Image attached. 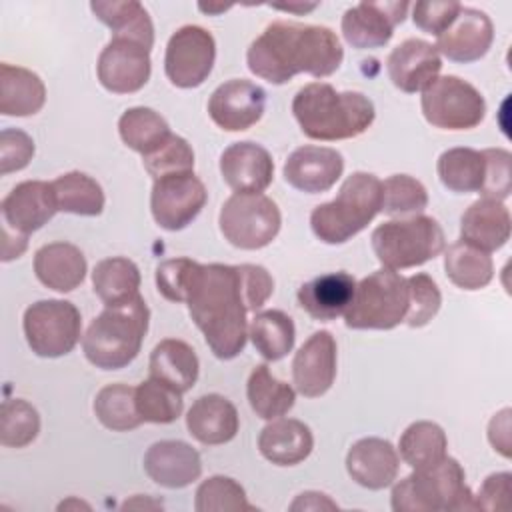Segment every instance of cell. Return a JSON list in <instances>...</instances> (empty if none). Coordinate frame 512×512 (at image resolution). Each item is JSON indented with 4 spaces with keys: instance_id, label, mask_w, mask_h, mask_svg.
I'll return each instance as SVG.
<instances>
[{
    "instance_id": "obj_1",
    "label": "cell",
    "mask_w": 512,
    "mask_h": 512,
    "mask_svg": "<svg viewBox=\"0 0 512 512\" xmlns=\"http://www.w3.org/2000/svg\"><path fill=\"white\" fill-rule=\"evenodd\" d=\"M344 60V48L328 26L276 20L248 46L246 62L252 74L286 84L304 72L314 78L334 74Z\"/></svg>"
},
{
    "instance_id": "obj_2",
    "label": "cell",
    "mask_w": 512,
    "mask_h": 512,
    "mask_svg": "<svg viewBox=\"0 0 512 512\" xmlns=\"http://www.w3.org/2000/svg\"><path fill=\"white\" fill-rule=\"evenodd\" d=\"M186 306L218 360H232L244 350L248 306L238 266L198 262L188 284Z\"/></svg>"
},
{
    "instance_id": "obj_3",
    "label": "cell",
    "mask_w": 512,
    "mask_h": 512,
    "mask_svg": "<svg viewBox=\"0 0 512 512\" xmlns=\"http://www.w3.org/2000/svg\"><path fill=\"white\" fill-rule=\"evenodd\" d=\"M292 114L304 136L320 142L348 140L364 134L376 110L362 92H338L332 84L310 82L292 100Z\"/></svg>"
},
{
    "instance_id": "obj_4",
    "label": "cell",
    "mask_w": 512,
    "mask_h": 512,
    "mask_svg": "<svg viewBox=\"0 0 512 512\" xmlns=\"http://www.w3.org/2000/svg\"><path fill=\"white\" fill-rule=\"evenodd\" d=\"M148 322L150 310L140 294L132 300L104 306L82 336L86 360L100 370L126 368L142 348Z\"/></svg>"
},
{
    "instance_id": "obj_5",
    "label": "cell",
    "mask_w": 512,
    "mask_h": 512,
    "mask_svg": "<svg viewBox=\"0 0 512 512\" xmlns=\"http://www.w3.org/2000/svg\"><path fill=\"white\" fill-rule=\"evenodd\" d=\"M382 210V180L370 172H352L332 202L318 204L310 228L324 244H344L362 232Z\"/></svg>"
},
{
    "instance_id": "obj_6",
    "label": "cell",
    "mask_w": 512,
    "mask_h": 512,
    "mask_svg": "<svg viewBox=\"0 0 512 512\" xmlns=\"http://www.w3.org/2000/svg\"><path fill=\"white\" fill-rule=\"evenodd\" d=\"M394 512H460L476 510L464 468L448 454L434 466L412 470L392 486Z\"/></svg>"
},
{
    "instance_id": "obj_7",
    "label": "cell",
    "mask_w": 512,
    "mask_h": 512,
    "mask_svg": "<svg viewBox=\"0 0 512 512\" xmlns=\"http://www.w3.org/2000/svg\"><path fill=\"white\" fill-rule=\"evenodd\" d=\"M370 242L382 268L390 270L422 266L440 256L446 246L444 230L438 220L424 214L388 220L376 226Z\"/></svg>"
},
{
    "instance_id": "obj_8",
    "label": "cell",
    "mask_w": 512,
    "mask_h": 512,
    "mask_svg": "<svg viewBox=\"0 0 512 512\" xmlns=\"http://www.w3.org/2000/svg\"><path fill=\"white\" fill-rule=\"evenodd\" d=\"M408 312V282L390 268H380L356 284L354 298L344 314L352 330H392Z\"/></svg>"
},
{
    "instance_id": "obj_9",
    "label": "cell",
    "mask_w": 512,
    "mask_h": 512,
    "mask_svg": "<svg viewBox=\"0 0 512 512\" xmlns=\"http://www.w3.org/2000/svg\"><path fill=\"white\" fill-rule=\"evenodd\" d=\"M218 226L232 246L260 250L278 236L282 214L278 204L264 194L234 192L220 208Z\"/></svg>"
},
{
    "instance_id": "obj_10",
    "label": "cell",
    "mask_w": 512,
    "mask_h": 512,
    "mask_svg": "<svg viewBox=\"0 0 512 512\" xmlns=\"http://www.w3.org/2000/svg\"><path fill=\"white\" fill-rule=\"evenodd\" d=\"M22 326L26 342L36 356L60 358L78 344L82 316L72 302L48 298L26 308Z\"/></svg>"
},
{
    "instance_id": "obj_11",
    "label": "cell",
    "mask_w": 512,
    "mask_h": 512,
    "mask_svg": "<svg viewBox=\"0 0 512 512\" xmlns=\"http://www.w3.org/2000/svg\"><path fill=\"white\" fill-rule=\"evenodd\" d=\"M420 108L428 124L440 130H472L486 114L484 96L458 76H440L422 90Z\"/></svg>"
},
{
    "instance_id": "obj_12",
    "label": "cell",
    "mask_w": 512,
    "mask_h": 512,
    "mask_svg": "<svg viewBox=\"0 0 512 512\" xmlns=\"http://www.w3.org/2000/svg\"><path fill=\"white\" fill-rule=\"evenodd\" d=\"M214 60V36L202 26L186 24L166 44L164 72L176 88H198L210 76Z\"/></svg>"
},
{
    "instance_id": "obj_13",
    "label": "cell",
    "mask_w": 512,
    "mask_h": 512,
    "mask_svg": "<svg viewBox=\"0 0 512 512\" xmlns=\"http://www.w3.org/2000/svg\"><path fill=\"white\" fill-rule=\"evenodd\" d=\"M208 192L194 172L168 174L154 180L150 210L154 222L170 232L186 228L204 208Z\"/></svg>"
},
{
    "instance_id": "obj_14",
    "label": "cell",
    "mask_w": 512,
    "mask_h": 512,
    "mask_svg": "<svg viewBox=\"0 0 512 512\" xmlns=\"http://www.w3.org/2000/svg\"><path fill=\"white\" fill-rule=\"evenodd\" d=\"M150 72V50L128 38H110L96 62L98 80L112 94L138 92L150 80Z\"/></svg>"
},
{
    "instance_id": "obj_15",
    "label": "cell",
    "mask_w": 512,
    "mask_h": 512,
    "mask_svg": "<svg viewBox=\"0 0 512 512\" xmlns=\"http://www.w3.org/2000/svg\"><path fill=\"white\" fill-rule=\"evenodd\" d=\"M408 8V2H360L344 12L342 36L356 50L382 48L404 22Z\"/></svg>"
},
{
    "instance_id": "obj_16",
    "label": "cell",
    "mask_w": 512,
    "mask_h": 512,
    "mask_svg": "<svg viewBox=\"0 0 512 512\" xmlns=\"http://www.w3.org/2000/svg\"><path fill=\"white\" fill-rule=\"evenodd\" d=\"M266 108V92L244 78L220 84L210 100L208 114L212 122L226 132H242L254 126Z\"/></svg>"
},
{
    "instance_id": "obj_17",
    "label": "cell",
    "mask_w": 512,
    "mask_h": 512,
    "mask_svg": "<svg viewBox=\"0 0 512 512\" xmlns=\"http://www.w3.org/2000/svg\"><path fill=\"white\" fill-rule=\"evenodd\" d=\"M336 370V340L328 330H318L294 354L292 382L302 396L318 398L332 388L336 380Z\"/></svg>"
},
{
    "instance_id": "obj_18",
    "label": "cell",
    "mask_w": 512,
    "mask_h": 512,
    "mask_svg": "<svg viewBox=\"0 0 512 512\" xmlns=\"http://www.w3.org/2000/svg\"><path fill=\"white\" fill-rule=\"evenodd\" d=\"M494 26L486 12L462 6L454 22L436 36V50L444 58L460 64L476 62L490 50Z\"/></svg>"
},
{
    "instance_id": "obj_19",
    "label": "cell",
    "mask_w": 512,
    "mask_h": 512,
    "mask_svg": "<svg viewBox=\"0 0 512 512\" xmlns=\"http://www.w3.org/2000/svg\"><path fill=\"white\" fill-rule=\"evenodd\" d=\"M344 172V158L328 146L304 144L296 148L284 162V180L306 194L330 190Z\"/></svg>"
},
{
    "instance_id": "obj_20",
    "label": "cell",
    "mask_w": 512,
    "mask_h": 512,
    "mask_svg": "<svg viewBox=\"0 0 512 512\" xmlns=\"http://www.w3.org/2000/svg\"><path fill=\"white\" fill-rule=\"evenodd\" d=\"M386 70L398 90L416 94L426 90L438 78L442 58L434 44L422 38H406L388 54Z\"/></svg>"
},
{
    "instance_id": "obj_21",
    "label": "cell",
    "mask_w": 512,
    "mask_h": 512,
    "mask_svg": "<svg viewBox=\"0 0 512 512\" xmlns=\"http://www.w3.org/2000/svg\"><path fill=\"white\" fill-rule=\"evenodd\" d=\"M58 212L52 182L24 180L16 184L2 200L4 224L16 232L32 234L40 230Z\"/></svg>"
},
{
    "instance_id": "obj_22",
    "label": "cell",
    "mask_w": 512,
    "mask_h": 512,
    "mask_svg": "<svg viewBox=\"0 0 512 512\" xmlns=\"http://www.w3.org/2000/svg\"><path fill=\"white\" fill-rule=\"evenodd\" d=\"M220 174L234 192L262 194L272 184L274 160L256 142H234L220 154Z\"/></svg>"
},
{
    "instance_id": "obj_23",
    "label": "cell",
    "mask_w": 512,
    "mask_h": 512,
    "mask_svg": "<svg viewBox=\"0 0 512 512\" xmlns=\"http://www.w3.org/2000/svg\"><path fill=\"white\" fill-rule=\"evenodd\" d=\"M144 472L164 488H186L202 474V460L196 448L182 440L154 442L144 454Z\"/></svg>"
},
{
    "instance_id": "obj_24",
    "label": "cell",
    "mask_w": 512,
    "mask_h": 512,
    "mask_svg": "<svg viewBox=\"0 0 512 512\" xmlns=\"http://www.w3.org/2000/svg\"><path fill=\"white\" fill-rule=\"evenodd\" d=\"M398 468L400 456L384 438H360L346 454V470L350 478L368 490H382L394 484Z\"/></svg>"
},
{
    "instance_id": "obj_25",
    "label": "cell",
    "mask_w": 512,
    "mask_h": 512,
    "mask_svg": "<svg viewBox=\"0 0 512 512\" xmlns=\"http://www.w3.org/2000/svg\"><path fill=\"white\" fill-rule=\"evenodd\" d=\"M356 290L352 274L338 270L320 274L298 288L300 308L314 320L330 322L344 316Z\"/></svg>"
},
{
    "instance_id": "obj_26",
    "label": "cell",
    "mask_w": 512,
    "mask_h": 512,
    "mask_svg": "<svg viewBox=\"0 0 512 512\" xmlns=\"http://www.w3.org/2000/svg\"><path fill=\"white\" fill-rule=\"evenodd\" d=\"M240 426L236 406L222 394H204L186 414L188 434L206 446L230 442Z\"/></svg>"
},
{
    "instance_id": "obj_27",
    "label": "cell",
    "mask_w": 512,
    "mask_h": 512,
    "mask_svg": "<svg viewBox=\"0 0 512 512\" xmlns=\"http://www.w3.org/2000/svg\"><path fill=\"white\" fill-rule=\"evenodd\" d=\"M512 222L504 202L480 198L472 202L460 218V240L484 250L494 252L510 238Z\"/></svg>"
},
{
    "instance_id": "obj_28",
    "label": "cell",
    "mask_w": 512,
    "mask_h": 512,
    "mask_svg": "<svg viewBox=\"0 0 512 512\" xmlns=\"http://www.w3.org/2000/svg\"><path fill=\"white\" fill-rule=\"evenodd\" d=\"M258 448L260 454L276 466H296L310 456L314 436L312 430L296 418H276L260 430Z\"/></svg>"
},
{
    "instance_id": "obj_29",
    "label": "cell",
    "mask_w": 512,
    "mask_h": 512,
    "mask_svg": "<svg viewBox=\"0 0 512 512\" xmlns=\"http://www.w3.org/2000/svg\"><path fill=\"white\" fill-rule=\"evenodd\" d=\"M86 258L70 242H50L34 254V274L50 290L72 292L84 282Z\"/></svg>"
},
{
    "instance_id": "obj_30",
    "label": "cell",
    "mask_w": 512,
    "mask_h": 512,
    "mask_svg": "<svg viewBox=\"0 0 512 512\" xmlns=\"http://www.w3.org/2000/svg\"><path fill=\"white\" fill-rule=\"evenodd\" d=\"M148 370L150 378L160 380L184 394L196 384L200 362L190 344L178 338H164L154 346Z\"/></svg>"
},
{
    "instance_id": "obj_31",
    "label": "cell",
    "mask_w": 512,
    "mask_h": 512,
    "mask_svg": "<svg viewBox=\"0 0 512 512\" xmlns=\"http://www.w3.org/2000/svg\"><path fill=\"white\" fill-rule=\"evenodd\" d=\"M46 102V86L28 68L0 64V112L4 116H34Z\"/></svg>"
},
{
    "instance_id": "obj_32",
    "label": "cell",
    "mask_w": 512,
    "mask_h": 512,
    "mask_svg": "<svg viewBox=\"0 0 512 512\" xmlns=\"http://www.w3.org/2000/svg\"><path fill=\"white\" fill-rule=\"evenodd\" d=\"M92 14L112 30V38L134 40L148 50L154 46V24L146 8L136 0H96Z\"/></svg>"
},
{
    "instance_id": "obj_33",
    "label": "cell",
    "mask_w": 512,
    "mask_h": 512,
    "mask_svg": "<svg viewBox=\"0 0 512 512\" xmlns=\"http://www.w3.org/2000/svg\"><path fill=\"white\" fill-rule=\"evenodd\" d=\"M444 272L462 290H482L494 278V262L490 252L456 240L444 252Z\"/></svg>"
},
{
    "instance_id": "obj_34",
    "label": "cell",
    "mask_w": 512,
    "mask_h": 512,
    "mask_svg": "<svg viewBox=\"0 0 512 512\" xmlns=\"http://www.w3.org/2000/svg\"><path fill=\"white\" fill-rule=\"evenodd\" d=\"M246 396L250 408L262 420H276L288 414V410H292L296 402L294 388L278 380L266 364H258L252 368L246 384Z\"/></svg>"
},
{
    "instance_id": "obj_35",
    "label": "cell",
    "mask_w": 512,
    "mask_h": 512,
    "mask_svg": "<svg viewBox=\"0 0 512 512\" xmlns=\"http://www.w3.org/2000/svg\"><path fill=\"white\" fill-rule=\"evenodd\" d=\"M248 338L264 360L276 362L294 348L296 328L286 312L264 310L254 314V318L250 320Z\"/></svg>"
},
{
    "instance_id": "obj_36",
    "label": "cell",
    "mask_w": 512,
    "mask_h": 512,
    "mask_svg": "<svg viewBox=\"0 0 512 512\" xmlns=\"http://www.w3.org/2000/svg\"><path fill=\"white\" fill-rule=\"evenodd\" d=\"M118 134L122 142L142 154V158L156 152L172 136L168 122L146 106L128 108L118 120Z\"/></svg>"
},
{
    "instance_id": "obj_37",
    "label": "cell",
    "mask_w": 512,
    "mask_h": 512,
    "mask_svg": "<svg viewBox=\"0 0 512 512\" xmlns=\"http://www.w3.org/2000/svg\"><path fill=\"white\" fill-rule=\"evenodd\" d=\"M448 438L442 426L430 420L412 422L400 436L398 456L412 468L424 470L438 464L446 456Z\"/></svg>"
},
{
    "instance_id": "obj_38",
    "label": "cell",
    "mask_w": 512,
    "mask_h": 512,
    "mask_svg": "<svg viewBox=\"0 0 512 512\" xmlns=\"http://www.w3.org/2000/svg\"><path fill=\"white\" fill-rule=\"evenodd\" d=\"M140 280L138 266L124 256L104 258L92 270V286L104 306L136 298Z\"/></svg>"
},
{
    "instance_id": "obj_39",
    "label": "cell",
    "mask_w": 512,
    "mask_h": 512,
    "mask_svg": "<svg viewBox=\"0 0 512 512\" xmlns=\"http://www.w3.org/2000/svg\"><path fill=\"white\" fill-rule=\"evenodd\" d=\"M438 178L440 182L456 194H470L480 192L484 184L486 162L484 154L474 148H448L440 154L438 164Z\"/></svg>"
},
{
    "instance_id": "obj_40",
    "label": "cell",
    "mask_w": 512,
    "mask_h": 512,
    "mask_svg": "<svg viewBox=\"0 0 512 512\" xmlns=\"http://www.w3.org/2000/svg\"><path fill=\"white\" fill-rule=\"evenodd\" d=\"M58 210L78 216H98L104 210V190L88 174L72 170L52 180Z\"/></svg>"
},
{
    "instance_id": "obj_41",
    "label": "cell",
    "mask_w": 512,
    "mask_h": 512,
    "mask_svg": "<svg viewBox=\"0 0 512 512\" xmlns=\"http://www.w3.org/2000/svg\"><path fill=\"white\" fill-rule=\"evenodd\" d=\"M94 414L100 424L112 432H128L142 424L136 410V386L108 384L94 398Z\"/></svg>"
},
{
    "instance_id": "obj_42",
    "label": "cell",
    "mask_w": 512,
    "mask_h": 512,
    "mask_svg": "<svg viewBox=\"0 0 512 512\" xmlns=\"http://www.w3.org/2000/svg\"><path fill=\"white\" fill-rule=\"evenodd\" d=\"M136 410L142 422L172 424L184 410L182 394L168 384L148 378L136 386Z\"/></svg>"
},
{
    "instance_id": "obj_43",
    "label": "cell",
    "mask_w": 512,
    "mask_h": 512,
    "mask_svg": "<svg viewBox=\"0 0 512 512\" xmlns=\"http://www.w3.org/2000/svg\"><path fill=\"white\" fill-rule=\"evenodd\" d=\"M40 432V414L24 398H8L0 408V444L6 448H24Z\"/></svg>"
},
{
    "instance_id": "obj_44",
    "label": "cell",
    "mask_w": 512,
    "mask_h": 512,
    "mask_svg": "<svg viewBox=\"0 0 512 512\" xmlns=\"http://www.w3.org/2000/svg\"><path fill=\"white\" fill-rule=\"evenodd\" d=\"M196 512H242L256 510L248 500L244 488L230 476H210L196 488Z\"/></svg>"
},
{
    "instance_id": "obj_45",
    "label": "cell",
    "mask_w": 512,
    "mask_h": 512,
    "mask_svg": "<svg viewBox=\"0 0 512 512\" xmlns=\"http://www.w3.org/2000/svg\"><path fill=\"white\" fill-rule=\"evenodd\" d=\"M428 206V192L408 174H392L382 182V210L388 216L420 214Z\"/></svg>"
},
{
    "instance_id": "obj_46",
    "label": "cell",
    "mask_w": 512,
    "mask_h": 512,
    "mask_svg": "<svg viewBox=\"0 0 512 512\" xmlns=\"http://www.w3.org/2000/svg\"><path fill=\"white\" fill-rule=\"evenodd\" d=\"M408 282V312L404 322L410 328L426 326L440 310L442 294L438 284L424 272L412 274L406 278Z\"/></svg>"
},
{
    "instance_id": "obj_47",
    "label": "cell",
    "mask_w": 512,
    "mask_h": 512,
    "mask_svg": "<svg viewBox=\"0 0 512 512\" xmlns=\"http://www.w3.org/2000/svg\"><path fill=\"white\" fill-rule=\"evenodd\" d=\"M142 164L154 180L168 174L194 172V150L182 136L172 134L156 152L144 156Z\"/></svg>"
},
{
    "instance_id": "obj_48",
    "label": "cell",
    "mask_w": 512,
    "mask_h": 512,
    "mask_svg": "<svg viewBox=\"0 0 512 512\" xmlns=\"http://www.w3.org/2000/svg\"><path fill=\"white\" fill-rule=\"evenodd\" d=\"M486 172H484V184L478 194L482 198L492 200H506L512 190V154L504 148H486L482 150Z\"/></svg>"
},
{
    "instance_id": "obj_49",
    "label": "cell",
    "mask_w": 512,
    "mask_h": 512,
    "mask_svg": "<svg viewBox=\"0 0 512 512\" xmlns=\"http://www.w3.org/2000/svg\"><path fill=\"white\" fill-rule=\"evenodd\" d=\"M198 262L190 258H170L156 266V288L170 302H186L188 284Z\"/></svg>"
},
{
    "instance_id": "obj_50",
    "label": "cell",
    "mask_w": 512,
    "mask_h": 512,
    "mask_svg": "<svg viewBox=\"0 0 512 512\" xmlns=\"http://www.w3.org/2000/svg\"><path fill=\"white\" fill-rule=\"evenodd\" d=\"M462 4L454 0H422L412 6L414 26L426 34L440 36L458 16Z\"/></svg>"
},
{
    "instance_id": "obj_51",
    "label": "cell",
    "mask_w": 512,
    "mask_h": 512,
    "mask_svg": "<svg viewBox=\"0 0 512 512\" xmlns=\"http://www.w3.org/2000/svg\"><path fill=\"white\" fill-rule=\"evenodd\" d=\"M34 140L20 128H4L0 132V174L26 168L34 156Z\"/></svg>"
},
{
    "instance_id": "obj_52",
    "label": "cell",
    "mask_w": 512,
    "mask_h": 512,
    "mask_svg": "<svg viewBox=\"0 0 512 512\" xmlns=\"http://www.w3.org/2000/svg\"><path fill=\"white\" fill-rule=\"evenodd\" d=\"M242 276V290L246 298L248 312L260 310L274 292V280L264 266L258 264H238Z\"/></svg>"
},
{
    "instance_id": "obj_53",
    "label": "cell",
    "mask_w": 512,
    "mask_h": 512,
    "mask_svg": "<svg viewBox=\"0 0 512 512\" xmlns=\"http://www.w3.org/2000/svg\"><path fill=\"white\" fill-rule=\"evenodd\" d=\"M510 482L512 474L510 472H494L490 474L478 494L474 496V508L480 510H506L510 506Z\"/></svg>"
},
{
    "instance_id": "obj_54",
    "label": "cell",
    "mask_w": 512,
    "mask_h": 512,
    "mask_svg": "<svg viewBox=\"0 0 512 512\" xmlns=\"http://www.w3.org/2000/svg\"><path fill=\"white\" fill-rule=\"evenodd\" d=\"M510 414V408H504L488 424V440L504 458H510Z\"/></svg>"
},
{
    "instance_id": "obj_55",
    "label": "cell",
    "mask_w": 512,
    "mask_h": 512,
    "mask_svg": "<svg viewBox=\"0 0 512 512\" xmlns=\"http://www.w3.org/2000/svg\"><path fill=\"white\" fill-rule=\"evenodd\" d=\"M292 512H320V510H338V504L330 500L328 494L322 492H302L296 500L288 506Z\"/></svg>"
},
{
    "instance_id": "obj_56",
    "label": "cell",
    "mask_w": 512,
    "mask_h": 512,
    "mask_svg": "<svg viewBox=\"0 0 512 512\" xmlns=\"http://www.w3.org/2000/svg\"><path fill=\"white\" fill-rule=\"evenodd\" d=\"M28 248V234L16 232L4 224V240H2V262H10L20 258Z\"/></svg>"
},
{
    "instance_id": "obj_57",
    "label": "cell",
    "mask_w": 512,
    "mask_h": 512,
    "mask_svg": "<svg viewBox=\"0 0 512 512\" xmlns=\"http://www.w3.org/2000/svg\"><path fill=\"white\" fill-rule=\"evenodd\" d=\"M128 508H152V510H158V508H162V502L150 500L148 496L142 498V494H138V496H134L132 500H126V502L122 504V510H128Z\"/></svg>"
},
{
    "instance_id": "obj_58",
    "label": "cell",
    "mask_w": 512,
    "mask_h": 512,
    "mask_svg": "<svg viewBox=\"0 0 512 512\" xmlns=\"http://www.w3.org/2000/svg\"><path fill=\"white\" fill-rule=\"evenodd\" d=\"M274 10H282V12H294V14H306L312 12L314 8H318V4H270Z\"/></svg>"
},
{
    "instance_id": "obj_59",
    "label": "cell",
    "mask_w": 512,
    "mask_h": 512,
    "mask_svg": "<svg viewBox=\"0 0 512 512\" xmlns=\"http://www.w3.org/2000/svg\"><path fill=\"white\" fill-rule=\"evenodd\" d=\"M232 6H224V4H220V6H214V4H198V10H202V12H206V14H222V12H226V10H230Z\"/></svg>"
},
{
    "instance_id": "obj_60",
    "label": "cell",
    "mask_w": 512,
    "mask_h": 512,
    "mask_svg": "<svg viewBox=\"0 0 512 512\" xmlns=\"http://www.w3.org/2000/svg\"><path fill=\"white\" fill-rule=\"evenodd\" d=\"M68 508H88V510H90V504L80 502V500H76V498H70V500L58 504V510H68Z\"/></svg>"
}]
</instances>
